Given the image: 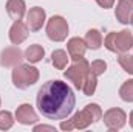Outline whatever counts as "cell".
Segmentation results:
<instances>
[{
  "instance_id": "cell-25",
  "label": "cell",
  "mask_w": 133,
  "mask_h": 132,
  "mask_svg": "<svg viewBox=\"0 0 133 132\" xmlns=\"http://www.w3.org/2000/svg\"><path fill=\"white\" fill-rule=\"evenodd\" d=\"M129 121H130V126L133 128V110L130 112V117H129Z\"/></svg>"
},
{
  "instance_id": "cell-7",
  "label": "cell",
  "mask_w": 133,
  "mask_h": 132,
  "mask_svg": "<svg viewBox=\"0 0 133 132\" xmlns=\"http://www.w3.org/2000/svg\"><path fill=\"white\" fill-rule=\"evenodd\" d=\"M102 118H104V123H105L107 129H110V131H121L125 126V123H127V115L119 107L108 109L102 115Z\"/></svg>"
},
{
  "instance_id": "cell-20",
  "label": "cell",
  "mask_w": 133,
  "mask_h": 132,
  "mask_svg": "<svg viewBox=\"0 0 133 132\" xmlns=\"http://www.w3.org/2000/svg\"><path fill=\"white\" fill-rule=\"evenodd\" d=\"M14 126V118L9 110H0V131H9Z\"/></svg>"
},
{
  "instance_id": "cell-14",
  "label": "cell",
  "mask_w": 133,
  "mask_h": 132,
  "mask_svg": "<svg viewBox=\"0 0 133 132\" xmlns=\"http://www.w3.org/2000/svg\"><path fill=\"white\" fill-rule=\"evenodd\" d=\"M6 13L12 20H22V17L26 14L25 0H8L6 2Z\"/></svg>"
},
{
  "instance_id": "cell-13",
  "label": "cell",
  "mask_w": 133,
  "mask_h": 132,
  "mask_svg": "<svg viewBox=\"0 0 133 132\" xmlns=\"http://www.w3.org/2000/svg\"><path fill=\"white\" fill-rule=\"evenodd\" d=\"M30 34V28L26 27V23H23L22 20H14V23L9 28V40L14 45H20L22 42L26 40Z\"/></svg>"
},
{
  "instance_id": "cell-21",
  "label": "cell",
  "mask_w": 133,
  "mask_h": 132,
  "mask_svg": "<svg viewBox=\"0 0 133 132\" xmlns=\"http://www.w3.org/2000/svg\"><path fill=\"white\" fill-rule=\"evenodd\" d=\"M118 62L124 68V71L133 75V55H129V51L127 53H121L119 58H118Z\"/></svg>"
},
{
  "instance_id": "cell-3",
  "label": "cell",
  "mask_w": 133,
  "mask_h": 132,
  "mask_svg": "<svg viewBox=\"0 0 133 132\" xmlns=\"http://www.w3.org/2000/svg\"><path fill=\"white\" fill-rule=\"evenodd\" d=\"M104 47L111 53H127L133 48V34L130 30H121V31H111L105 36Z\"/></svg>"
},
{
  "instance_id": "cell-24",
  "label": "cell",
  "mask_w": 133,
  "mask_h": 132,
  "mask_svg": "<svg viewBox=\"0 0 133 132\" xmlns=\"http://www.w3.org/2000/svg\"><path fill=\"white\" fill-rule=\"evenodd\" d=\"M96 3L99 5L101 8L108 9V8H111V6L115 5V0H96Z\"/></svg>"
},
{
  "instance_id": "cell-26",
  "label": "cell",
  "mask_w": 133,
  "mask_h": 132,
  "mask_svg": "<svg viewBox=\"0 0 133 132\" xmlns=\"http://www.w3.org/2000/svg\"><path fill=\"white\" fill-rule=\"evenodd\" d=\"M130 23H132V25H133V16H132V20H130Z\"/></svg>"
},
{
  "instance_id": "cell-15",
  "label": "cell",
  "mask_w": 133,
  "mask_h": 132,
  "mask_svg": "<svg viewBox=\"0 0 133 132\" xmlns=\"http://www.w3.org/2000/svg\"><path fill=\"white\" fill-rule=\"evenodd\" d=\"M25 59L28 61V62H31V64H37V62H40L42 59H43V56H45V50H43V47L42 45H39V44H33V45H30L26 50H25Z\"/></svg>"
},
{
  "instance_id": "cell-27",
  "label": "cell",
  "mask_w": 133,
  "mask_h": 132,
  "mask_svg": "<svg viewBox=\"0 0 133 132\" xmlns=\"http://www.w3.org/2000/svg\"><path fill=\"white\" fill-rule=\"evenodd\" d=\"M0 104H2V99H0Z\"/></svg>"
},
{
  "instance_id": "cell-17",
  "label": "cell",
  "mask_w": 133,
  "mask_h": 132,
  "mask_svg": "<svg viewBox=\"0 0 133 132\" xmlns=\"http://www.w3.org/2000/svg\"><path fill=\"white\" fill-rule=\"evenodd\" d=\"M68 59H70V56L66 55L65 50H54V51L51 53V62H53L54 68H57V70L66 68Z\"/></svg>"
},
{
  "instance_id": "cell-9",
  "label": "cell",
  "mask_w": 133,
  "mask_h": 132,
  "mask_svg": "<svg viewBox=\"0 0 133 132\" xmlns=\"http://www.w3.org/2000/svg\"><path fill=\"white\" fill-rule=\"evenodd\" d=\"M45 20H46V14L45 9L40 6H33L26 13V27L30 28V31H39L43 27Z\"/></svg>"
},
{
  "instance_id": "cell-23",
  "label": "cell",
  "mask_w": 133,
  "mask_h": 132,
  "mask_svg": "<svg viewBox=\"0 0 133 132\" xmlns=\"http://www.w3.org/2000/svg\"><path fill=\"white\" fill-rule=\"evenodd\" d=\"M34 132H40V131H50V132H56V128L54 126H46V124H37L33 128Z\"/></svg>"
},
{
  "instance_id": "cell-11",
  "label": "cell",
  "mask_w": 133,
  "mask_h": 132,
  "mask_svg": "<svg viewBox=\"0 0 133 132\" xmlns=\"http://www.w3.org/2000/svg\"><path fill=\"white\" fill-rule=\"evenodd\" d=\"M115 16L116 20L121 22L122 25L130 23L133 16V0H118L115 8Z\"/></svg>"
},
{
  "instance_id": "cell-2",
  "label": "cell",
  "mask_w": 133,
  "mask_h": 132,
  "mask_svg": "<svg viewBox=\"0 0 133 132\" xmlns=\"http://www.w3.org/2000/svg\"><path fill=\"white\" fill-rule=\"evenodd\" d=\"M101 118H102V109L98 104L91 103V104H87L82 110L76 112L73 115V118H70L66 121H62L61 129L66 132L73 131V129H87L90 124L98 123Z\"/></svg>"
},
{
  "instance_id": "cell-4",
  "label": "cell",
  "mask_w": 133,
  "mask_h": 132,
  "mask_svg": "<svg viewBox=\"0 0 133 132\" xmlns=\"http://www.w3.org/2000/svg\"><path fill=\"white\" fill-rule=\"evenodd\" d=\"M39 76H40V73L36 67L30 65V64H19V65L14 67L11 79H12L14 87L25 90L39 81Z\"/></svg>"
},
{
  "instance_id": "cell-6",
  "label": "cell",
  "mask_w": 133,
  "mask_h": 132,
  "mask_svg": "<svg viewBox=\"0 0 133 132\" xmlns=\"http://www.w3.org/2000/svg\"><path fill=\"white\" fill-rule=\"evenodd\" d=\"M46 36L53 42H62L68 36V22L62 16H53L46 22Z\"/></svg>"
},
{
  "instance_id": "cell-12",
  "label": "cell",
  "mask_w": 133,
  "mask_h": 132,
  "mask_svg": "<svg viewBox=\"0 0 133 132\" xmlns=\"http://www.w3.org/2000/svg\"><path fill=\"white\" fill-rule=\"evenodd\" d=\"M16 120L20 123V124H25V126H30V124H34L37 123V113L34 110V107L31 104H20L16 110Z\"/></svg>"
},
{
  "instance_id": "cell-8",
  "label": "cell",
  "mask_w": 133,
  "mask_h": 132,
  "mask_svg": "<svg viewBox=\"0 0 133 132\" xmlns=\"http://www.w3.org/2000/svg\"><path fill=\"white\" fill-rule=\"evenodd\" d=\"M25 59V55L22 53V50L16 45V47H6L5 50H2L0 53V65L2 67H14L22 64V61Z\"/></svg>"
},
{
  "instance_id": "cell-18",
  "label": "cell",
  "mask_w": 133,
  "mask_h": 132,
  "mask_svg": "<svg viewBox=\"0 0 133 132\" xmlns=\"http://www.w3.org/2000/svg\"><path fill=\"white\" fill-rule=\"evenodd\" d=\"M96 87H98V76L90 70V73L87 75L85 82H84V86H82V92H84V95L91 97V95H95Z\"/></svg>"
},
{
  "instance_id": "cell-10",
  "label": "cell",
  "mask_w": 133,
  "mask_h": 132,
  "mask_svg": "<svg viewBox=\"0 0 133 132\" xmlns=\"http://www.w3.org/2000/svg\"><path fill=\"white\" fill-rule=\"evenodd\" d=\"M87 48H88V47H87L85 40H84V39H81V37H71V39L68 40V44H66L68 56H70V59H73L74 62H76V61L84 59Z\"/></svg>"
},
{
  "instance_id": "cell-16",
  "label": "cell",
  "mask_w": 133,
  "mask_h": 132,
  "mask_svg": "<svg viewBox=\"0 0 133 132\" xmlns=\"http://www.w3.org/2000/svg\"><path fill=\"white\" fill-rule=\"evenodd\" d=\"M84 40H85V44H87V47L90 50H99L101 45H102V34H101L99 30L91 28V30L87 31Z\"/></svg>"
},
{
  "instance_id": "cell-1",
  "label": "cell",
  "mask_w": 133,
  "mask_h": 132,
  "mask_svg": "<svg viewBox=\"0 0 133 132\" xmlns=\"http://www.w3.org/2000/svg\"><path fill=\"white\" fill-rule=\"evenodd\" d=\"M76 97L73 89L59 79L46 81L36 95V106L48 120H65L73 112Z\"/></svg>"
},
{
  "instance_id": "cell-22",
  "label": "cell",
  "mask_w": 133,
  "mask_h": 132,
  "mask_svg": "<svg viewBox=\"0 0 133 132\" xmlns=\"http://www.w3.org/2000/svg\"><path fill=\"white\" fill-rule=\"evenodd\" d=\"M90 70H91L96 76H101V75H104L105 70H107V62L102 61V59H96V61H93V62L90 64Z\"/></svg>"
},
{
  "instance_id": "cell-5",
  "label": "cell",
  "mask_w": 133,
  "mask_h": 132,
  "mask_svg": "<svg viewBox=\"0 0 133 132\" xmlns=\"http://www.w3.org/2000/svg\"><path fill=\"white\" fill-rule=\"evenodd\" d=\"M88 73H90V64L84 58V59L76 61L73 65L68 67L65 71H64V76H65L70 82H73V86L77 90H82V86H84L85 78H87Z\"/></svg>"
},
{
  "instance_id": "cell-19",
  "label": "cell",
  "mask_w": 133,
  "mask_h": 132,
  "mask_svg": "<svg viewBox=\"0 0 133 132\" xmlns=\"http://www.w3.org/2000/svg\"><path fill=\"white\" fill-rule=\"evenodd\" d=\"M119 97L125 103H133V79L125 81L119 89Z\"/></svg>"
}]
</instances>
